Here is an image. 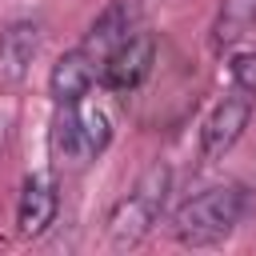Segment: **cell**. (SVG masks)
<instances>
[{
	"mask_svg": "<svg viewBox=\"0 0 256 256\" xmlns=\"http://www.w3.org/2000/svg\"><path fill=\"white\" fill-rule=\"evenodd\" d=\"M132 28V4L128 0H112L92 24H88V32H84V52H92V56H108L124 36H132L128 32Z\"/></svg>",
	"mask_w": 256,
	"mask_h": 256,
	"instance_id": "9",
	"label": "cell"
},
{
	"mask_svg": "<svg viewBox=\"0 0 256 256\" xmlns=\"http://www.w3.org/2000/svg\"><path fill=\"white\" fill-rule=\"evenodd\" d=\"M248 212V188L244 184H216L200 196L184 200L172 216V236L188 248H204L224 240Z\"/></svg>",
	"mask_w": 256,
	"mask_h": 256,
	"instance_id": "1",
	"label": "cell"
},
{
	"mask_svg": "<svg viewBox=\"0 0 256 256\" xmlns=\"http://www.w3.org/2000/svg\"><path fill=\"white\" fill-rule=\"evenodd\" d=\"M112 144V120L100 108H80L64 104V112L52 124V152L68 164H92L104 148Z\"/></svg>",
	"mask_w": 256,
	"mask_h": 256,
	"instance_id": "3",
	"label": "cell"
},
{
	"mask_svg": "<svg viewBox=\"0 0 256 256\" xmlns=\"http://www.w3.org/2000/svg\"><path fill=\"white\" fill-rule=\"evenodd\" d=\"M228 76H232V88L256 96V52H232V60H228Z\"/></svg>",
	"mask_w": 256,
	"mask_h": 256,
	"instance_id": "11",
	"label": "cell"
},
{
	"mask_svg": "<svg viewBox=\"0 0 256 256\" xmlns=\"http://www.w3.org/2000/svg\"><path fill=\"white\" fill-rule=\"evenodd\" d=\"M168 188H172V172L164 164H152L136 180V188L116 200V208L108 212V240H112L116 252L136 248L156 228V220L164 212V200H168Z\"/></svg>",
	"mask_w": 256,
	"mask_h": 256,
	"instance_id": "2",
	"label": "cell"
},
{
	"mask_svg": "<svg viewBox=\"0 0 256 256\" xmlns=\"http://www.w3.org/2000/svg\"><path fill=\"white\" fill-rule=\"evenodd\" d=\"M152 60H156V40L152 32H132L124 36L108 56H104V68H100V84L108 92H136L148 72H152Z\"/></svg>",
	"mask_w": 256,
	"mask_h": 256,
	"instance_id": "5",
	"label": "cell"
},
{
	"mask_svg": "<svg viewBox=\"0 0 256 256\" xmlns=\"http://www.w3.org/2000/svg\"><path fill=\"white\" fill-rule=\"evenodd\" d=\"M56 208H60V196H56L52 176H44V172L28 176L24 188H20V200H16V232L24 240L44 236L48 224L56 220Z\"/></svg>",
	"mask_w": 256,
	"mask_h": 256,
	"instance_id": "6",
	"label": "cell"
},
{
	"mask_svg": "<svg viewBox=\"0 0 256 256\" xmlns=\"http://www.w3.org/2000/svg\"><path fill=\"white\" fill-rule=\"evenodd\" d=\"M36 52H40V24L36 20H12L0 32V88L24 84Z\"/></svg>",
	"mask_w": 256,
	"mask_h": 256,
	"instance_id": "7",
	"label": "cell"
},
{
	"mask_svg": "<svg viewBox=\"0 0 256 256\" xmlns=\"http://www.w3.org/2000/svg\"><path fill=\"white\" fill-rule=\"evenodd\" d=\"M252 112H256V96L252 92L232 88L224 100H216V108L204 116V128H200V156L204 160H224L236 148V140L244 136Z\"/></svg>",
	"mask_w": 256,
	"mask_h": 256,
	"instance_id": "4",
	"label": "cell"
},
{
	"mask_svg": "<svg viewBox=\"0 0 256 256\" xmlns=\"http://www.w3.org/2000/svg\"><path fill=\"white\" fill-rule=\"evenodd\" d=\"M256 28V0H224L212 20V48L224 52Z\"/></svg>",
	"mask_w": 256,
	"mask_h": 256,
	"instance_id": "10",
	"label": "cell"
},
{
	"mask_svg": "<svg viewBox=\"0 0 256 256\" xmlns=\"http://www.w3.org/2000/svg\"><path fill=\"white\" fill-rule=\"evenodd\" d=\"M96 84V56L84 48H68L64 56H56L52 72H48V96L64 108V104H80L88 96V88Z\"/></svg>",
	"mask_w": 256,
	"mask_h": 256,
	"instance_id": "8",
	"label": "cell"
}]
</instances>
